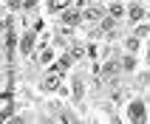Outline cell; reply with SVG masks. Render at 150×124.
I'll return each mask as SVG.
<instances>
[{
    "label": "cell",
    "instance_id": "obj_1",
    "mask_svg": "<svg viewBox=\"0 0 150 124\" xmlns=\"http://www.w3.org/2000/svg\"><path fill=\"white\" fill-rule=\"evenodd\" d=\"M130 121H144V104L142 102H133L130 104Z\"/></svg>",
    "mask_w": 150,
    "mask_h": 124
},
{
    "label": "cell",
    "instance_id": "obj_2",
    "mask_svg": "<svg viewBox=\"0 0 150 124\" xmlns=\"http://www.w3.org/2000/svg\"><path fill=\"white\" fill-rule=\"evenodd\" d=\"M57 88H59V71H57V68H51L48 79H45V90H57Z\"/></svg>",
    "mask_w": 150,
    "mask_h": 124
},
{
    "label": "cell",
    "instance_id": "obj_3",
    "mask_svg": "<svg viewBox=\"0 0 150 124\" xmlns=\"http://www.w3.org/2000/svg\"><path fill=\"white\" fill-rule=\"evenodd\" d=\"M3 118H11V93H3Z\"/></svg>",
    "mask_w": 150,
    "mask_h": 124
},
{
    "label": "cell",
    "instance_id": "obj_4",
    "mask_svg": "<svg viewBox=\"0 0 150 124\" xmlns=\"http://www.w3.org/2000/svg\"><path fill=\"white\" fill-rule=\"evenodd\" d=\"M31 45H34V31L23 37V42H20V51H23V54H28V51H31Z\"/></svg>",
    "mask_w": 150,
    "mask_h": 124
},
{
    "label": "cell",
    "instance_id": "obj_5",
    "mask_svg": "<svg viewBox=\"0 0 150 124\" xmlns=\"http://www.w3.org/2000/svg\"><path fill=\"white\" fill-rule=\"evenodd\" d=\"M79 23V11H65V25H76Z\"/></svg>",
    "mask_w": 150,
    "mask_h": 124
},
{
    "label": "cell",
    "instance_id": "obj_6",
    "mask_svg": "<svg viewBox=\"0 0 150 124\" xmlns=\"http://www.w3.org/2000/svg\"><path fill=\"white\" fill-rule=\"evenodd\" d=\"M65 6H68V0H51V3H48V8H51V11H62Z\"/></svg>",
    "mask_w": 150,
    "mask_h": 124
},
{
    "label": "cell",
    "instance_id": "obj_7",
    "mask_svg": "<svg viewBox=\"0 0 150 124\" xmlns=\"http://www.w3.org/2000/svg\"><path fill=\"white\" fill-rule=\"evenodd\" d=\"M74 99H82V82H74Z\"/></svg>",
    "mask_w": 150,
    "mask_h": 124
},
{
    "label": "cell",
    "instance_id": "obj_8",
    "mask_svg": "<svg viewBox=\"0 0 150 124\" xmlns=\"http://www.w3.org/2000/svg\"><path fill=\"white\" fill-rule=\"evenodd\" d=\"M85 17H88V20H99V11H96V8H88Z\"/></svg>",
    "mask_w": 150,
    "mask_h": 124
},
{
    "label": "cell",
    "instance_id": "obj_9",
    "mask_svg": "<svg viewBox=\"0 0 150 124\" xmlns=\"http://www.w3.org/2000/svg\"><path fill=\"white\" fill-rule=\"evenodd\" d=\"M102 28H105V31L110 34V31H113V28H116V25H113V20H105V23H102Z\"/></svg>",
    "mask_w": 150,
    "mask_h": 124
},
{
    "label": "cell",
    "instance_id": "obj_10",
    "mask_svg": "<svg viewBox=\"0 0 150 124\" xmlns=\"http://www.w3.org/2000/svg\"><path fill=\"white\" fill-rule=\"evenodd\" d=\"M130 17H133V20H139V17H142V8L133 6V8H130Z\"/></svg>",
    "mask_w": 150,
    "mask_h": 124
},
{
    "label": "cell",
    "instance_id": "obj_11",
    "mask_svg": "<svg viewBox=\"0 0 150 124\" xmlns=\"http://www.w3.org/2000/svg\"><path fill=\"white\" fill-rule=\"evenodd\" d=\"M127 48L136 51V48H139V40H136V37H133V40H127Z\"/></svg>",
    "mask_w": 150,
    "mask_h": 124
}]
</instances>
